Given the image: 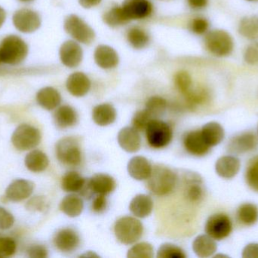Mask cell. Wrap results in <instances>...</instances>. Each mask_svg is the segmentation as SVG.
Segmentation results:
<instances>
[{
	"label": "cell",
	"instance_id": "cell-1",
	"mask_svg": "<svg viewBox=\"0 0 258 258\" xmlns=\"http://www.w3.org/2000/svg\"><path fill=\"white\" fill-rule=\"evenodd\" d=\"M177 183V175L170 168L165 166H156L152 169L147 178V187L150 192L159 196L171 193Z\"/></svg>",
	"mask_w": 258,
	"mask_h": 258
},
{
	"label": "cell",
	"instance_id": "cell-2",
	"mask_svg": "<svg viewBox=\"0 0 258 258\" xmlns=\"http://www.w3.org/2000/svg\"><path fill=\"white\" fill-rule=\"evenodd\" d=\"M28 54V46L19 36L11 35L0 45V61L8 65L21 63Z\"/></svg>",
	"mask_w": 258,
	"mask_h": 258
},
{
	"label": "cell",
	"instance_id": "cell-3",
	"mask_svg": "<svg viewBox=\"0 0 258 258\" xmlns=\"http://www.w3.org/2000/svg\"><path fill=\"white\" fill-rule=\"evenodd\" d=\"M208 51L217 57H227L233 53L234 41L231 35L224 30H214L205 37Z\"/></svg>",
	"mask_w": 258,
	"mask_h": 258
},
{
	"label": "cell",
	"instance_id": "cell-4",
	"mask_svg": "<svg viewBox=\"0 0 258 258\" xmlns=\"http://www.w3.org/2000/svg\"><path fill=\"white\" fill-rule=\"evenodd\" d=\"M116 237L121 243L131 245L138 242L144 233L142 223L132 217H123L114 226Z\"/></svg>",
	"mask_w": 258,
	"mask_h": 258
},
{
	"label": "cell",
	"instance_id": "cell-5",
	"mask_svg": "<svg viewBox=\"0 0 258 258\" xmlns=\"http://www.w3.org/2000/svg\"><path fill=\"white\" fill-rule=\"evenodd\" d=\"M56 156L65 166L77 167L82 162V151L78 140L74 137H65L56 144Z\"/></svg>",
	"mask_w": 258,
	"mask_h": 258
},
{
	"label": "cell",
	"instance_id": "cell-6",
	"mask_svg": "<svg viewBox=\"0 0 258 258\" xmlns=\"http://www.w3.org/2000/svg\"><path fill=\"white\" fill-rule=\"evenodd\" d=\"M42 139L40 131L29 124L18 126L12 136V142L19 151H29L39 145Z\"/></svg>",
	"mask_w": 258,
	"mask_h": 258
},
{
	"label": "cell",
	"instance_id": "cell-7",
	"mask_svg": "<svg viewBox=\"0 0 258 258\" xmlns=\"http://www.w3.org/2000/svg\"><path fill=\"white\" fill-rule=\"evenodd\" d=\"M147 142L150 146L162 148L167 146L172 139V130L164 121L153 120L146 129Z\"/></svg>",
	"mask_w": 258,
	"mask_h": 258
},
{
	"label": "cell",
	"instance_id": "cell-8",
	"mask_svg": "<svg viewBox=\"0 0 258 258\" xmlns=\"http://www.w3.org/2000/svg\"><path fill=\"white\" fill-rule=\"evenodd\" d=\"M64 30L76 40L82 43H92L95 38L93 29L75 15H69L65 19Z\"/></svg>",
	"mask_w": 258,
	"mask_h": 258
},
{
	"label": "cell",
	"instance_id": "cell-9",
	"mask_svg": "<svg viewBox=\"0 0 258 258\" xmlns=\"http://www.w3.org/2000/svg\"><path fill=\"white\" fill-rule=\"evenodd\" d=\"M206 234L217 241L223 240L230 236L233 230L231 220L225 214L212 215L206 224Z\"/></svg>",
	"mask_w": 258,
	"mask_h": 258
},
{
	"label": "cell",
	"instance_id": "cell-10",
	"mask_svg": "<svg viewBox=\"0 0 258 258\" xmlns=\"http://www.w3.org/2000/svg\"><path fill=\"white\" fill-rule=\"evenodd\" d=\"M15 27L22 33H30L36 31L41 25V19L38 13L30 9L17 11L13 15Z\"/></svg>",
	"mask_w": 258,
	"mask_h": 258
},
{
	"label": "cell",
	"instance_id": "cell-11",
	"mask_svg": "<svg viewBox=\"0 0 258 258\" xmlns=\"http://www.w3.org/2000/svg\"><path fill=\"white\" fill-rule=\"evenodd\" d=\"M257 146V136L252 132H245L234 136L229 142L227 148L233 154H244L254 151Z\"/></svg>",
	"mask_w": 258,
	"mask_h": 258
},
{
	"label": "cell",
	"instance_id": "cell-12",
	"mask_svg": "<svg viewBox=\"0 0 258 258\" xmlns=\"http://www.w3.org/2000/svg\"><path fill=\"white\" fill-rule=\"evenodd\" d=\"M54 246L62 252H72L80 245V238L78 233L73 229H62L54 236Z\"/></svg>",
	"mask_w": 258,
	"mask_h": 258
},
{
	"label": "cell",
	"instance_id": "cell-13",
	"mask_svg": "<svg viewBox=\"0 0 258 258\" xmlns=\"http://www.w3.org/2000/svg\"><path fill=\"white\" fill-rule=\"evenodd\" d=\"M34 190V184L27 180H15L6 190V198L9 201L19 202L24 201L32 195Z\"/></svg>",
	"mask_w": 258,
	"mask_h": 258
},
{
	"label": "cell",
	"instance_id": "cell-14",
	"mask_svg": "<svg viewBox=\"0 0 258 258\" xmlns=\"http://www.w3.org/2000/svg\"><path fill=\"white\" fill-rule=\"evenodd\" d=\"M59 53L62 63L68 68H76L83 60V50L75 41L68 40L63 42Z\"/></svg>",
	"mask_w": 258,
	"mask_h": 258
},
{
	"label": "cell",
	"instance_id": "cell-15",
	"mask_svg": "<svg viewBox=\"0 0 258 258\" xmlns=\"http://www.w3.org/2000/svg\"><path fill=\"white\" fill-rule=\"evenodd\" d=\"M122 8L129 20L142 19L149 16L153 10L149 0H125Z\"/></svg>",
	"mask_w": 258,
	"mask_h": 258
},
{
	"label": "cell",
	"instance_id": "cell-16",
	"mask_svg": "<svg viewBox=\"0 0 258 258\" xmlns=\"http://www.w3.org/2000/svg\"><path fill=\"white\" fill-rule=\"evenodd\" d=\"M117 139L121 148L127 152H137L141 148V136L133 127L122 128L118 134Z\"/></svg>",
	"mask_w": 258,
	"mask_h": 258
},
{
	"label": "cell",
	"instance_id": "cell-17",
	"mask_svg": "<svg viewBox=\"0 0 258 258\" xmlns=\"http://www.w3.org/2000/svg\"><path fill=\"white\" fill-rule=\"evenodd\" d=\"M183 144L186 151L196 156H205L209 152L211 148L203 139L201 130L188 133L185 136Z\"/></svg>",
	"mask_w": 258,
	"mask_h": 258
},
{
	"label": "cell",
	"instance_id": "cell-18",
	"mask_svg": "<svg viewBox=\"0 0 258 258\" xmlns=\"http://www.w3.org/2000/svg\"><path fill=\"white\" fill-rule=\"evenodd\" d=\"M66 86L71 95L77 97L84 96L90 89L91 81L86 74L76 72L68 77Z\"/></svg>",
	"mask_w": 258,
	"mask_h": 258
},
{
	"label": "cell",
	"instance_id": "cell-19",
	"mask_svg": "<svg viewBox=\"0 0 258 258\" xmlns=\"http://www.w3.org/2000/svg\"><path fill=\"white\" fill-rule=\"evenodd\" d=\"M88 182L92 192L98 195H109L112 193L116 187L114 179L107 174H95L92 178L89 179Z\"/></svg>",
	"mask_w": 258,
	"mask_h": 258
},
{
	"label": "cell",
	"instance_id": "cell-20",
	"mask_svg": "<svg viewBox=\"0 0 258 258\" xmlns=\"http://www.w3.org/2000/svg\"><path fill=\"white\" fill-rule=\"evenodd\" d=\"M240 167V161L237 158L230 156H223L217 161L215 171L222 178L231 179L237 175Z\"/></svg>",
	"mask_w": 258,
	"mask_h": 258
},
{
	"label": "cell",
	"instance_id": "cell-21",
	"mask_svg": "<svg viewBox=\"0 0 258 258\" xmlns=\"http://www.w3.org/2000/svg\"><path fill=\"white\" fill-rule=\"evenodd\" d=\"M129 175L136 180H147L152 172L151 165L146 158L135 156L129 161L128 164Z\"/></svg>",
	"mask_w": 258,
	"mask_h": 258
},
{
	"label": "cell",
	"instance_id": "cell-22",
	"mask_svg": "<svg viewBox=\"0 0 258 258\" xmlns=\"http://www.w3.org/2000/svg\"><path fill=\"white\" fill-rule=\"evenodd\" d=\"M95 61L97 65L103 69L115 68L119 64L117 53L108 45H101L95 51Z\"/></svg>",
	"mask_w": 258,
	"mask_h": 258
},
{
	"label": "cell",
	"instance_id": "cell-23",
	"mask_svg": "<svg viewBox=\"0 0 258 258\" xmlns=\"http://www.w3.org/2000/svg\"><path fill=\"white\" fill-rule=\"evenodd\" d=\"M129 209L137 218H147L153 212V200L149 195L140 194L131 201Z\"/></svg>",
	"mask_w": 258,
	"mask_h": 258
},
{
	"label": "cell",
	"instance_id": "cell-24",
	"mask_svg": "<svg viewBox=\"0 0 258 258\" xmlns=\"http://www.w3.org/2000/svg\"><path fill=\"white\" fill-rule=\"evenodd\" d=\"M92 118L98 126L107 127L116 121V109L113 106L107 103L98 105L93 109Z\"/></svg>",
	"mask_w": 258,
	"mask_h": 258
},
{
	"label": "cell",
	"instance_id": "cell-25",
	"mask_svg": "<svg viewBox=\"0 0 258 258\" xmlns=\"http://www.w3.org/2000/svg\"><path fill=\"white\" fill-rule=\"evenodd\" d=\"M36 100L39 106L46 110L51 111L58 107L61 101V96L58 91L53 87L41 89L36 95Z\"/></svg>",
	"mask_w": 258,
	"mask_h": 258
},
{
	"label": "cell",
	"instance_id": "cell-26",
	"mask_svg": "<svg viewBox=\"0 0 258 258\" xmlns=\"http://www.w3.org/2000/svg\"><path fill=\"white\" fill-rule=\"evenodd\" d=\"M192 249L198 257H209L217 251V244L215 239L208 235H201L194 239Z\"/></svg>",
	"mask_w": 258,
	"mask_h": 258
},
{
	"label": "cell",
	"instance_id": "cell-27",
	"mask_svg": "<svg viewBox=\"0 0 258 258\" xmlns=\"http://www.w3.org/2000/svg\"><path fill=\"white\" fill-rule=\"evenodd\" d=\"M201 133L203 139L210 147L219 145L225 136L222 126L217 122H209L203 126Z\"/></svg>",
	"mask_w": 258,
	"mask_h": 258
},
{
	"label": "cell",
	"instance_id": "cell-28",
	"mask_svg": "<svg viewBox=\"0 0 258 258\" xmlns=\"http://www.w3.org/2000/svg\"><path fill=\"white\" fill-rule=\"evenodd\" d=\"M49 160L48 156L39 150H33L25 158V165L29 171L40 173L48 168Z\"/></svg>",
	"mask_w": 258,
	"mask_h": 258
},
{
	"label": "cell",
	"instance_id": "cell-29",
	"mask_svg": "<svg viewBox=\"0 0 258 258\" xmlns=\"http://www.w3.org/2000/svg\"><path fill=\"white\" fill-rule=\"evenodd\" d=\"M54 121L56 125L60 128L72 127L77 123V112L71 106H60L54 112Z\"/></svg>",
	"mask_w": 258,
	"mask_h": 258
},
{
	"label": "cell",
	"instance_id": "cell-30",
	"mask_svg": "<svg viewBox=\"0 0 258 258\" xmlns=\"http://www.w3.org/2000/svg\"><path fill=\"white\" fill-rule=\"evenodd\" d=\"M84 208L83 199L78 195H67L60 204V211L70 218H77L81 215Z\"/></svg>",
	"mask_w": 258,
	"mask_h": 258
},
{
	"label": "cell",
	"instance_id": "cell-31",
	"mask_svg": "<svg viewBox=\"0 0 258 258\" xmlns=\"http://www.w3.org/2000/svg\"><path fill=\"white\" fill-rule=\"evenodd\" d=\"M239 34L249 40L258 39V16L251 15L241 19L238 27Z\"/></svg>",
	"mask_w": 258,
	"mask_h": 258
},
{
	"label": "cell",
	"instance_id": "cell-32",
	"mask_svg": "<svg viewBox=\"0 0 258 258\" xmlns=\"http://www.w3.org/2000/svg\"><path fill=\"white\" fill-rule=\"evenodd\" d=\"M236 217L241 224L251 227L258 221V208L251 203H245L239 206Z\"/></svg>",
	"mask_w": 258,
	"mask_h": 258
},
{
	"label": "cell",
	"instance_id": "cell-33",
	"mask_svg": "<svg viewBox=\"0 0 258 258\" xmlns=\"http://www.w3.org/2000/svg\"><path fill=\"white\" fill-rule=\"evenodd\" d=\"M86 180L76 171L67 173L62 178L61 186L67 192H80L86 184Z\"/></svg>",
	"mask_w": 258,
	"mask_h": 258
},
{
	"label": "cell",
	"instance_id": "cell-34",
	"mask_svg": "<svg viewBox=\"0 0 258 258\" xmlns=\"http://www.w3.org/2000/svg\"><path fill=\"white\" fill-rule=\"evenodd\" d=\"M104 21L110 27H117L126 24L130 20L127 18L122 7H115L104 15Z\"/></svg>",
	"mask_w": 258,
	"mask_h": 258
},
{
	"label": "cell",
	"instance_id": "cell-35",
	"mask_svg": "<svg viewBox=\"0 0 258 258\" xmlns=\"http://www.w3.org/2000/svg\"><path fill=\"white\" fill-rule=\"evenodd\" d=\"M245 180L253 191L258 192V156L248 162L245 171Z\"/></svg>",
	"mask_w": 258,
	"mask_h": 258
},
{
	"label": "cell",
	"instance_id": "cell-36",
	"mask_svg": "<svg viewBox=\"0 0 258 258\" xmlns=\"http://www.w3.org/2000/svg\"><path fill=\"white\" fill-rule=\"evenodd\" d=\"M167 102L162 97L153 96L149 98L146 103V110L150 113L153 118H157L163 115L166 110Z\"/></svg>",
	"mask_w": 258,
	"mask_h": 258
},
{
	"label": "cell",
	"instance_id": "cell-37",
	"mask_svg": "<svg viewBox=\"0 0 258 258\" xmlns=\"http://www.w3.org/2000/svg\"><path fill=\"white\" fill-rule=\"evenodd\" d=\"M128 40L134 48L141 49L148 44L149 37L144 30L132 28L128 33Z\"/></svg>",
	"mask_w": 258,
	"mask_h": 258
},
{
	"label": "cell",
	"instance_id": "cell-38",
	"mask_svg": "<svg viewBox=\"0 0 258 258\" xmlns=\"http://www.w3.org/2000/svg\"><path fill=\"white\" fill-rule=\"evenodd\" d=\"M154 256L153 246L147 242L137 244L128 251V258H152Z\"/></svg>",
	"mask_w": 258,
	"mask_h": 258
},
{
	"label": "cell",
	"instance_id": "cell-39",
	"mask_svg": "<svg viewBox=\"0 0 258 258\" xmlns=\"http://www.w3.org/2000/svg\"><path fill=\"white\" fill-rule=\"evenodd\" d=\"M184 251L177 245L165 243L158 250V258H186Z\"/></svg>",
	"mask_w": 258,
	"mask_h": 258
},
{
	"label": "cell",
	"instance_id": "cell-40",
	"mask_svg": "<svg viewBox=\"0 0 258 258\" xmlns=\"http://www.w3.org/2000/svg\"><path fill=\"white\" fill-rule=\"evenodd\" d=\"M154 118L146 109L138 111L132 118V125L138 132L144 131Z\"/></svg>",
	"mask_w": 258,
	"mask_h": 258
},
{
	"label": "cell",
	"instance_id": "cell-41",
	"mask_svg": "<svg viewBox=\"0 0 258 258\" xmlns=\"http://www.w3.org/2000/svg\"><path fill=\"white\" fill-rule=\"evenodd\" d=\"M176 87L182 93L186 95L191 89L192 79L190 75L186 71H179L174 77Z\"/></svg>",
	"mask_w": 258,
	"mask_h": 258
},
{
	"label": "cell",
	"instance_id": "cell-42",
	"mask_svg": "<svg viewBox=\"0 0 258 258\" xmlns=\"http://www.w3.org/2000/svg\"><path fill=\"white\" fill-rule=\"evenodd\" d=\"M17 245L12 238L0 237V258L11 257L15 254Z\"/></svg>",
	"mask_w": 258,
	"mask_h": 258
},
{
	"label": "cell",
	"instance_id": "cell-43",
	"mask_svg": "<svg viewBox=\"0 0 258 258\" xmlns=\"http://www.w3.org/2000/svg\"><path fill=\"white\" fill-rule=\"evenodd\" d=\"M186 99L188 102L192 106L203 104L206 102L209 98V94L206 89H200L196 91L189 90L186 94Z\"/></svg>",
	"mask_w": 258,
	"mask_h": 258
},
{
	"label": "cell",
	"instance_id": "cell-44",
	"mask_svg": "<svg viewBox=\"0 0 258 258\" xmlns=\"http://www.w3.org/2000/svg\"><path fill=\"white\" fill-rule=\"evenodd\" d=\"M244 60L251 66L258 65V42L250 44L244 53Z\"/></svg>",
	"mask_w": 258,
	"mask_h": 258
},
{
	"label": "cell",
	"instance_id": "cell-45",
	"mask_svg": "<svg viewBox=\"0 0 258 258\" xmlns=\"http://www.w3.org/2000/svg\"><path fill=\"white\" fill-rule=\"evenodd\" d=\"M15 223L13 215L4 208L0 207V230H6L10 229Z\"/></svg>",
	"mask_w": 258,
	"mask_h": 258
},
{
	"label": "cell",
	"instance_id": "cell-46",
	"mask_svg": "<svg viewBox=\"0 0 258 258\" xmlns=\"http://www.w3.org/2000/svg\"><path fill=\"white\" fill-rule=\"evenodd\" d=\"M209 23L205 18H198L194 20L192 24V30L197 34H203L207 32Z\"/></svg>",
	"mask_w": 258,
	"mask_h": 258
},
{
	"label": "cell",
	"instance_id": "cell-47",
	"mask_svg": "<svg viewBox=\"0 0 258 258\" xmlns=\"http://www.w3.org/2000/svg\"><path fill=\"white\" fill-rule=\"evenodd\" d=\"M27 253L30 257L45 258L48 257V250L43 245H32L27 250Z\"/></svg>",
	"mask_w": 258,
	"mask_h": 258
},
{
	"label": "cell",
	"instance_id": "cell-48",
	"mask_svg": "<svg viewBox=\"0 0 258 258\" xmlns=\"http://www.w3.org/2000/svg\"><path fill=\"white\" fill-rule=\"evenodd\" d=\"M107 201L105 195H98L92 202V210L95 213H102L107 208Z\"/></svg>",
	"mask_w": 258,
	"mask_h": 258
},
{
	"label": "cell",
	"instance_id": "cell-49",
	"mask_svg": "<svg viewBox=\"0 0 258 258\" xmlns=\"http://www.w3.org/2000/svg\"><path fill=\"white\" fill-rule=\"evenodd\" d=\"M242 257L258 258V243L248 244L242 251Z\"/></svg>",
	"mask_w": 258,
	"mask_h": 258
},
{
	"label": "cell",
	"instance_id": "cell-50",
	"mask_svg": "<svg viewBox=\"0 0 258 258\" xmlns=\"http://www.w3.org/2000/svg\"><path fill=\"white\" fill-rule=\"evenodd\" d=\"M29 210L42 211L45 208V202L42 200V197H34L32 198L28 204Z\"/></svg>",
	"mask_w": 258,
	"mask_h": 258
},
{
	"label": "cell",
	"instance_id": "cell-51",
	"mask_svg": "<svg viewBox=\"0 0 258 258\" xmlns=\"http://www.w3.org/2000/svg\"><path fill=\"white\" fill-rule=\"evenodd\" d=\"M189 6L194 9H201L208 5V0H188Z\"/></svg>",
	"mask_w": 258,
	"mask_h": 258
},
{
	"label": "cell",
	"instance_id": "cell-52",
	"mask_svg": "<svg viewBox=\"0 0 258 258\" xmlns=\"http://www.w3.org/2000/svg\"><path fill=\"white\" fill-rule=\"evenodd\" d=\"M80 4L86 9L94 7L101 3V0H79Z\"/></svg>",
	"mask_w": 258,
	"mask_h": 258
},
{
	"label": "cell",
	"instance_id": "cell-53",
	"mask_svg": "<svg viewBox=\"0 0 258 258\" xmlns=\"http://www.w3.org/2000/svg\"><path fill=\"white\" fill-rule=\"evenodd\" d=\"M6 16V12H5L4 9L0 6V27L4 24Z\"/></svg>",
	"mask_w": 258,
	"mask_h": 258
},
{
	"label": "cell",
	"instance_id": "cell-54",
	"mask_svg": "<svg viewBox=\"0 0 258 258\" xmlns=\"http://www.w3.org/2000/svg\"><path fill=\"white\" fill-rule=\"evenodd\" d=\"M21 2H24V3H27V2L33 1V0H20Z\"/></svg>",
	"mask_w": 258,
	"mask_h": 258
},
{
	"label": "cell",
	"instance_id": "cell-55",
	"mask_svg": "<svg viewBox=\"0 0 258 258\" xmlns=\"http://www.w3.org/2000/svg\"><path fill=\"white\" fill-rule=\"evenodd\" d=\"M247 1L251 2V1H256V0H247Z\"/></svg>",
	"mask_w": 258,
	"mask_h": 258
},
{
	"label": "cell",
	"instance_id": "cell-56",
	"mask_svg": "<svg viewBox=\"0 0 258 258\" xmlns=\"http://www.w3.org/2000/svg\"><path fill=\"white\" fill-rule=\"evenodd\" d=\"M257 133H258V127H257Z\"/></svg>",
	"mask_w": 258,
	"mask_h": 258
},
{
	"label": "cell",
	"instance_id": "cell-57",
	"mask_svg": "<svg viewBox=\"0 0 258 258\" xmlns=\"http://www.w3.org/2000/svg\"><path fill=\"white\" fill-rule=\"evenodd\" d=\"M0 63H2L1 61H0Z\"/></svg>",
	"mask_w": 258,
	"mask_h": 258
}]
</instances>
